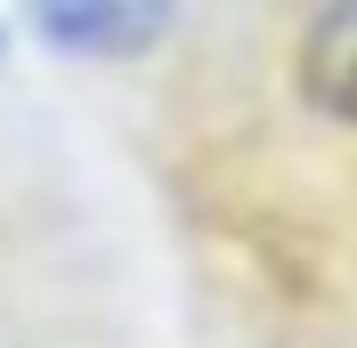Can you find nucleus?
Returning <instances> with one entry per match:
<instances>
[{
    "instance_id": "7ed1b4c3",
    "label": "nucleus",
    "mask_w": 357,
    "mask_h": 348,
    "mask_svg": "<svg viewBox=\"0 0 357 348\" xmlns=\"http://www.w3.org/2000/svg\"><path fill=\"white\" fill-rule=\"evenodd\" d=\"M0 57H8V24H0Z\"/></svg>"
},
{
    "instance_id": "f03ea898",
    "label": "nucleus",
    "mask_w": 357,
    "mask_h": 348,
    "mask_svg": "<svg viewBox=\"0 0 357 348\" xmlns=\"http://www.w3.org/2000/svg\"><path fill=\"white\" fill-rule=\"evenodd\" d=\"M292 81H301V106L309 113L357 130V0H325V8L301 24Z\"/></svg>"
},
{
    "instance_id": "f257e3e1",
    "label": "nucleus",
    "mask_w": 357,
    "mask_h": 348,
    "mask_svg": "<svg viewBox=\"0 0 357 348\" xmlns=\"http://www.w3.org/2000/svg\"><path fill=\"white\" fill-rule=\"evenodd\" d=\"M33 41L82 65H138L178 33V0H17Z\"/></svg>"
}]
</instances>
